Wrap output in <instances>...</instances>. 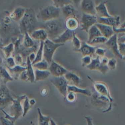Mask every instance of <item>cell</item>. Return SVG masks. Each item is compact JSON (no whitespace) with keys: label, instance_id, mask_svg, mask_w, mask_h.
<instances>
[{"label":"cell","instance_id":"cell-36","mask_svg":"<svg viewBox=\"0 0 125 125\" xmlns=\"http://www.w3.org/2000/svg\"><path fill=\"white\" fill-rule=\"evenodd\" d=\"M72 43L73 49L74 51L77 52V51L80 49L81 47L82 42H81L80 39L78 38V37L76 36V33L75 32L73 33V38L72 39Z\"/></svg>","mask_w":125,"mask_h":125},{"label":"cell","instance_id":"cell-29","mask_svg":"<svg viewBox=\"0 0 125 125\" xmlns=\"http://www.w3.org/2000/svg\"><path fill=\"white\" fill-rule=\"evenodd\" d=\"M26 72L28 76V81L31 83L34 82L35 81V73L33 67L32 66V62L29 60L28 57L26 59Z\"/></svg>","mask_w":125,"mask_h":125},{"label":"cell","instance_id":"cell-22","mask_svg":"<svg viewBox=\"0 0 125 125\" xmlns=\"http://www.w3.org/2000/svg\"><path fill=\"white\" fill-rule=\"evenodd\" d=\"M63 76L67 81L68 83L71 84L70 85L78 86L81 83V78L78 75L73 72L68 71Z\"/></svg>","mask_w":125,"mask_h":125},{"label":"cell","instance_id":"cell-59","mask_svg":"<svg viewBox=\"0 0 125 125\" xmlns=\"http://www.w3.org/2000/svg\"><path fill=\"white\" fill-rule=\"evenodd\" d=\"M122 60H123L125 61V57H123V58H122Z\"/></svg>","mask_w":125,"mask_h":125},{"label":"cell","instance_id":"cell-46","mask_svg":"<svg viewBox=\"0 0 125 125\" xmlns=\"http://www.w3.org/2000/svg\"><path fill=\"white\" fill-rule=\"evenodd\" d=\"M106 52L105 49L102 48H96L95 54L99 57H104Z\"/></svg>","mask_w":125,"mask_h":125},{"label":"cell","instance_id":"cell-21","mask_svg":"<svg viewBox=\"0 0 125 125\" xmlns=\"http://www.w3.org/2000/svg\"><path fill=\"white\" fill-rule=\"evenodd\" d=\"M95 25L99 29L102 36H104L107 39L109 38L115 33L112 26L98 22L96 23Z\"/></svg>","mask_w":125,"mask_h":125},{"label":"cell","instance_id":"cell-56","mask_svg":"<svg viewBox=\"0 0 125 125\" xmlns=\"http://www.w3.org/2000/svg\"><path fill=\"white\" fill-rule=\"evenodd\" d=\"M119 27H125V21H124V22L123 23V24H122L121 25H120V26Z\"/></svg>","mask_w":125,"mask_h":125},{"label":"cell","instance_id":"cell-27","mask_svg":"<svg viewBox=\"0 0 125 125\" xmlns=\"http://www.w3.org/2000/svg\"><path fill=\"white\" fill-rule=\"evenodd\" d=\"M23 39V45L26 48H30L33 47L40 45V43L36 44L34 40L32 39L30 34L28 32H25L24 34Z\"/></svg>","mask_w":125,"mask_h":125},{"label":"cell","instance_id":"cell-24","mask_svg":"<svg viewBox=\"0 0 125 125\" xmlns=\"http://www.w3.org/2000/svg\"><path fill=\"white\" fill-rule=\"evenodd\" d=\"M61 11L65 18H67L71 16H76L78 11L72 3L66 4L61 8Z\"/></svg>","mask_w":125,"mask_h":125},{"label":"cell","instance_id":"cell-14","mask_svg":"<svg viewBox=\"0 0 125 125\" xmlns=\"http://www.w3.org/2000/svg\"><path fill=\"white\" fill-rule=\"evenodd\" d=\"M97 22L106 24L112 27H118L121 25L120 17L119 16H111L109 17H97Z\"/></svg>","mask_w":125,"mask_h":125},{"label":"cell","instance_id":"cell-5","mask_svg":"<svg viewBox=\"0 0 125 125\" xmlns=\"http://www.w3.org/2000/svg\"><path fill=\"white\" fill-rule=\"evenodd\" d=\"M63 45L64 44L56 43L52 40L47 39L43 42V59L50 64L53 60V57L56 50Z\"/></svg>","mask_w":125,"mask_h":125},{"label":"cell","instance_id":"cell-25","mask_svg":"<svg viewBox=\"0 0 125 125\" xmlns=\"http://www.w3.org/2000/svg\"><path fill=\"white\" fill-rule=\"evenodd\" d=\"M7 68L11 76H13V79L17 80L19 78L20 74L26 69V67L16 64L13 67L10 68L7 67Z\"/></svg>","mask_w":125,"mask_h":125},{"label":"cell","instance_id":"cell-12","mask_svg":"<svg viewBox=\"0 0 125 125\" xmlns=\"http://www.w3.org/2000/svg\"><path fill=\"white\" fill-rule=\"evenodd\" d=\"M118 35L117 33H114L111 37L108 38L104 43L106 46L109 48L113 54L118 58L122 59L123 57L119 52Z\"/></svg>","mask_w":125,"mask_h":125},{"label":"cell","instance_id":"cell-17","mask_svg":"<svg viewBox=\"0 0 125 125\" xmlns=\"http://www.w3.org/2000/svg\"><path fill=\"white\" fill-rule=\"evenodd\" d=\"M96 48V47L90 45L87 42H83L81 43L80 49L77 51V52H80L83 56L89 55L92 57L95 54V52Z\"/></svg>","mask_w":125,"mask_h":125},{"label":"cell","instance_id":"cell-23","mask_svg":"<svg viewBox=\"0 0 125 125\" xmlns=\"http://www.w3.org/2000/svg\"><path fill=\"white\" fill-rule=\"evenodd\" d=\"M26 8L22 7H18L16 8L9 15V18L15 21H19L23 17L25 12Z\"/></svg>","mask_w":125,"mask_h":125},{"label":"cell","instance_id":"cell-41","mask_svg":"<svg viewBox=\"0 0 125 125\" xmlns=\"http://www.w3.org/2000/svg\"><path fill=\"white\" fill-rule=\"evenodd\" d=\"M117 63V61L115 58H111L108 59L107 66L109 70H114L116 68Z\"/></svg>","mask_w":125,"mask_h":125},{"label":"cell","instance_id":"cell-4","mask_svg":"<svg viewBox=\"0 0 125 125\" xmlns=\"http://www.w3.org/2000/svg\"><path fill=\"white\" fill-rule=\"evenodd\" d=\"M91 97L92 105L97 108L102 109L103 113L109 112L112 109L113 104L106 97L99 94L97 92L92 94Z\"/></svg>","mask_w":125,"mask_h":125},{"label":"cell","instance_id":"cell-43","mask_svg":"<svg viewBox=\"0 0 125 125\" xmlns=\"http://www.w3.org/2000/svg\"><path fill=\"white\" fill-rule=\"evenodd\" d=\"M6 62L7 67L12 68L16 65L15 59L12 56L7 58L6 60Z\"/></svg>","mask_w":125,"mask_h":125},{"label":"cell","instance_id":"cell-15","mask_svg":"<svg viewBox=\"0 0 125 125\" xmlns=\"http://www.w3.org/2000/svg\"><path fill=\"white\" fill-rule=\"evenodd\" d=\"M80 6L83 13L96 15L95 5L93 0H82Z\"/></svg>","mask_w":125,"mask_h":125},{"label":"cell","instance_id":"cell-38","mask_svg":"<svg viewBox=\"0 0 125 125\" xmlns=\"http://www.w3.org/2000/svg\"><path fill=\"white\" fill-rule=\"evenodd\" d=\"M32 106L29 103V99L28 97L26 96L24 99V101L23 102V114H22V116L24 117L26 114L27 113L28 111L31 108Z\"/></svg>","mask_w":125,"mask_h":125},{"label":"cell","instance_id":"cell-31","mask_svg":"<svg viewBox=\"0 0 125 125\" xmlns=\"http://www.w3.org/2000/svg\"><path fill=\"white\" fill-rule=\"evenodd\" d=\"M88 39L87 42H90L92 40H93L94 38L102 36L101 32L100 31L98 28L97 27V26L94 24L92 25L88 30Z\"/></svg>","mask_w":125,"mask_h":125},{"label":"cell","instance_id":"cell-44","mask_svg":"<svg viewBox=\"0 0 125 125\" xmlns=\"http://www.w3.org/2000/svg\"><path fill=\"white\" fill-rule=\"evenodd\" d=\"M0 121L1 125H15L14 122L6 119L4 117H0Z\"/></svg>","mask_w":125,"mask_h":125},{"label":"cell","instance_id":"cell-40","mask_svg":"<svg viewBox=\"0 0 125 125\" xmlns=\"http://www.w3.org/2000/svg\"><path fill=\"white\" fill-rule=\"evenodd\" d=\"M92 59V57L90 56L87 55L83 56L81 60L82 66L83 67H86L91 63Z\"/></svg>","mask_w":125,"mask_h":125},{"label":"cell","instance_id":"cell-16","mask_svg":"<svg viewBox=\"0 0 125 125\" xmlns=\"http://www.w3.org/2000/svg\"><path fill=\"white\" fill-rule=\"evenodd\" d=\"M74 32L75 31H71L66 29L58 37L53 39L52 41L56 43H62L64 44V43L66 42L72 40Z\"/></svg>","mask_w":125,"mask_h":125},{"label":"cell","instance_id":"cell-28","mask_svg":"<svg viewBox=\"0 0 125 125\" xmlns=\"http://www.w3.org/2000/svg\"><path fill=\"white\" fill-rule=\"evenodd\" d=\"M0 78L4 84L13 81L14 79L11 76L8 70L5 67L0 66Z\"/></svg>","mask_w":125,"mask_h":125},{"label":"cell","instance_id":"cell-34","mask_svg":"<svg viewBox=\"0 0 125 125\" xmlns=\"http://www.w3.org/2000/svg\"><path fill=\"white\" fill-rule=\"evenodd\" d=\"M43 42L41 41L39 48L36 52L35 59L34 61L32 62V64L38 62H40L43 59Z\"/></svg>","mask_w":125,"mask_h":125},{"label":"cell","instance_id":"cell-3","mask_svg":"<svg viewBox=\"0 0 125 125\" xmlns=\"http://www.w3.org/2000/svg\"><path fill=\"white\" fill-rule=\"evenodd\" d=\"M61 8L53 5H48L40 9L37 18L43 22L58 19L60 16Z\"/></svg>","mask_w":125,"mask_h":125},{"label":"cell","instance_id":"cell-33","mask_svg":"<svg viewBox=\"0 0 125 125\" xmlns=\"http://www.w3.org/2000/svg\"><path fill=\"white\" fill-rule=\"evenodd\" d=\"M4 56L6 58L11 56L14 50V44L13 43H10L8 44L2 46L1 47Z\"/></svg>","mask_w":125,"mask_h":125},{"label":"cell","instance_id":"cell-50","mask_svg":"<svg viewBox=\"0 0 125 125\" xmlns=\"http://www.w3.org/2000/svg\"><path fill=\"white\" fill-rule=\"evenodd\" d=\"M84 118L86 122V125H94L93 123V119L91 117L87 116L84 117Z\"/></svg>","mask_w":125,"mask_h":125},{"label":"cell","instance_id":"cell-9","mask_svg":"<svg viewBox=\"0 0 125 125\" xmlns=\"http://www.w3.org/2000/svg\"><path fill=\"white\" fill-rule=\"evenodd\" d=\"M97 23V16L82 13L80 21V29L87 33L88 29L93 25Z\"/></svg>","mask_w":125,"mask_h":125},{"label":"cell","instance_id":"cell-13","mask_svg":"<svg viewBox=\"0 0 125 125\" xmlns=\"http://www.w3.org/2000/svg\"><path fill=\"white\" fill-rule=\"evenodd\" d=\"M48 69L50 74L54 77L63 76L68 71L63 66L53 60L49 64Z\"/></svg>","mask_w":125,"mask_h":125},{"label":"cell","instance_id":"cell-37","mask_svg":"<svg viewBox=\"0 0 125 125\" xmlns=\"http://www.w3.org/2000/svg\"><path fill=\"white\" fill-rule=\"evenodd\" d=\"M108 39L104 37L103 36H101L99 37H97L92 40L90 42H88V44L90 45H95L98 44H101V43H104Z\"/></svg>","mask_w":125,"mask_h":125},{"label":"cell","instance_id":"cell-52","mask_svg":"<svg viewBox=\"0 0 125 125\" xmlns=\"http://www.w3.org/2000/svg\"><path fill=\"white\" fill-rule=\"evenodd\" d=\"M35 56H36V54H35V53L34 52H31V53H30L29 56H28V57L29 60H30V61L32 62L35 59Z\"/></svg>","mask_w":125,"mask_h":125},{"label":"cell","instance_id":"cell-26","mask_svg":"<svg viewBox=\"0 0 125 125\" xmlns=\"http://www.w3.org/2000/svg\"><path fill=\"white\" fill-rule=\"evenodd\" d=\"M73 92L76 94H81L86 96L91 97L92 93L90 90L87 88H80L77 86L68 85L67 86V92Z\"/></svg>","mask_w":125,"mask_h":125},{"label":"cell","instance_id":"cell-47","mask_svg":"<svg viewBox=\"0 0 125 125\" xmlns=\"http://www.w3.org/2000/svg\"><path fill=\"white\" fill-rule=\"evenodd\" d=\"M14 59H15L16 63L17 65H20L22 66V65L23 64V60H22V57L20 54L19 53L17 54L15 56V58Z\"/></svg>","mask_w":125,"mask_h":125},{"label":"cell","instance_id":"cell-49","mask_svg":"<svg viewBox=\"0 0 125 125\" xmlns=\"http://www.w3.org/2000/svg\"><path fill=\"white\" fill-rule=\"evenodd\" d=\"M20 79L24 81H28V76L26 70L22 71L20 75Z\"/></svg>","mask_w":125,"mask_h":125},{"label":"cell","instance_id":"cell-18","mask_svg":"<svg viewBox=\"0 0 125 125\" xmlns=\"http://www.w3.org/2000/svg\"><path fill=\"white\" fill-rule=\"evenodd\" d=\"M30 35L32 39L37 41L44 42L48 39V34L46 30L42 28H39L34 30Z\"/></svg>","mask_w":125,"mask_h":125},{"label":"cell","instance_id":"cell-8","mask_svg":"<svg viewBox=\"0 0 125 125\" xmlns=\"http://www.w3.org/2000/svg\"><path fill=\"white\" fill-rule=\"evenodd\" d=\"M87 78H88L89 80L93 82L94 88L96 92H97L99 94L106 97L109 99L111 103L113 104V99L110 95V91L108 85L104 82L93 81L91 78L89 77V76H87Z\"/></svg>","mask_w":125,"mask_h":125},{"label":"cell","instance_id":"cell-7","mask_svg":"<svg viewBox=\"0 0 125 125\" xmlns=\"http://www.w3.org/2000/svg\"><path fill=\"white\" fill-rule=\"evenodd\" d=\"M51 83L58 89L60 93L64 97L67 93V86L68 83L64 77H54L50 79Z\"/></svg>","mask_w":125,"mask_h":125},{"label":"cell","instance_id":"cell-10","mask_svg":"<svg viewBox=\"0 0 125 125\" xmlns=\"http://www.w3.org/2000/svg\"><path fill=\"white\" fill-rule=\"evenodd\" d=\"M14 99L11 92L5 84L0 85V108H3Z\"/></svg>","mask_w":125,"mask_h":125},{"label":"cell","instance_id":"cell-30","mask_svg":"<svg viewBox=\"0 0 125 125\" xmlns=\"http://www.w3.org/2000/svg\"><path fill=\"white\" fill-rule=\"evenodd\" d=\"M34 73L35 81L44 80L47 79L50 75V73L48 70H42L36 69L34 71Z\"/></svg>","mask_w":125,"mask_h":125},{"label":"cell","instance_id":"cell-54","mask_svg":"<svg viewBox=\"0 0 125 125\" xmlns=\"http://www.w3.org/2000/svg\"><path fill=\"white\" fill-rule=\"evenodd\" d=\"M29 103L30 104L33 106V105H34L36 103V101L35 99H29Z\"/></svg>","mask_w":125,"mask_h":125},{"label":"cell","instance_id":"cell-55","mask_svg":"<svg viewBox=\"0 0 125 125\" xmlns=\"http://www.w3.org/2000/svg\"><path fill=\"white\" fill-rule=\"evenodd\" d=\"M50 125H57V124L55 122V121L53 119H51V120H50Z\"/></svg>","mask_w":125,"mask_h":125},{"label":"cell","instance_id":"cell-2","mask_svg":"<svg viewBox=\"0 0 125 125\" xmlns=\"http://www.w3.org/2000/svg\"><path fill=\"white\" fill-rule=\"evenodd\" d=\"M47 33L48 38L53 40L58 37L65 29L64 22L59 18L45 21L41 25Z\"/></svg>","mask_w":125,"mask_h":125},{"label":"cell","instance_id":"cell-42","mask_svg":"<svg viewBox=\"0 0 125 125\" xmlns=\"http://www.w3.org/2000/svg\"><path fill=\"white\" fill-rule=\"evenodd\" d=\"M65 98L68 102H73L76 99V95L73 92H67Z\"/></svg>","mask_w":125,"mask_h":125},{"label":"cell","instance_id":"cell-19","mask_svg":"<svg viewBox=\"0 0 125 125\" xmlns=\"http://www.w3.org/2000/svg\"><path fill=\"white\" fill-rule=\"evenodd\" d=\"M64 25L66 29L74 31L79 27L80 22L76 16H71L66 18Z\"/></svg>","mask_w":125,"mask_h":125},{"label":"cell","instance_id":"cell-11","mask_svg":"<svg viewBox=\"0 0 125 125\" xmlns=\"http://www.w3.org/2000/svg\"><path fill=\"white\" fill-rule=\"evenodd\" d=\"M90 70H97L103 74H105L109 70L107 65L102 63L101 62L100 57L96 56V58L92 59L91 63L86 67Z\"/></svg>","mask_w":125,"mask_h":125},{"label":"cell","instance_id":"cell-45","mask_svg":"<svg viewBox=\"0 0 125 125\" xmlns=\"http://www.w3.org/2000/svg\"><path fill=\"white\" fill-rule=\"evenodd\" d=\"M119 52L122 57H125V42H118Z\"/></svg>","mask_w":125,"mask_h":125},{"label":"cell","instance_id":"cell-53","mask_svg":"<svg viewBox=\"0 0 125 125\" xmlns=\"http://www.w3.org/2000/svg\"><path fill=\"white\" fill-rule=\"evenodd\" d=\"M71 2V3H74L75 5L78 6L79 4H80V3L81 2L82 0H70Z\"/></svg>","mask_w":125,"mask_h":125},{"label":"cell","instance_id":"cell-57","mask_svg":"<svg viewBox=\"0 0 125 125\" xmlns=\"http://www.w3.org/2000/svg\"><path fill=\"white\" fill-rule=\"evenodd\" d=\"M1 39L0 38V47L1 48L2 46V41H1Z\"/></svg>","mask_w":125,"mask_h":125},{"label":"cell","instance_id":"cell-20","mask_svg":"<svg viewBox=\"0 0 125 125\" xmlns=\"http://www.w3.org/2000/svg\"><path fill=\"white\" fill-rule=\"evenodd\" d=\"M106 1L103 0L97 5L95 6L96 15H98V17H109L111 16L107 10L106 5Z\"/></svg>","mask_w":125,"mask_h":125},{"label":"cell","instance_id":"cell-1","mask_svg":"<svg viewBox=\"0 0 125 125\" xmlns=\"http://www.w3.org/2000/svg\"><path fill=\"white\" fill-rule=\"evenodd\" d=\"M37 18L34 10L32 8L26 9L22 18L20 21V30L21 33L28 32L29 34L37 29Z\"/></svg>","mask_w":125,"mask_h":125},{"label":"cell","instance_id":"cell-51","mask_svg":"<svg viewBox=\"0 0 125 125\" xmlns=\"http://www.w3.org/2000/svg\"><path fill=\"white\" fill-rule=\"evenodd\" d=\"M118 42H125V34L118 37Z\"/></svg>","mask_w":125,"mask_h":125},{"label":"cell","instance_id":"cell-35","mask_svg":"<svg viewBox=\"0 0 125 125\" xmlns=\"http://www.w3.org/2000/svg\"><path fill=\"white\" fill-rule=\"evenodd\" d=\"M32 66L33 68H36V69L44 70L48 69L49 67V63L47 61L43 59L42 61L32 64Z\"/></svg>","mask_w":125,"mask_h":125},{"label":"cell","instance_id":"cell-32","mask_svg":"<svg viewBox=\"0 0 125 125\" xmlns=\"http://www.w3.org/2000/svg\"><path fill=\"white\" fill-rule=\"evenodd\" d=\"M39 115V125H50L51 118L49 116L43 115L39 108H37Z\"/></svg>","mask_w":125,"mask_h":125},{"label":"cell","instance_id":"cell-48","mask_svg":"<svg viewBox=\"0 0 125 125\" xmlns=\"http://www.w3.org/2000/svg\"><path fill=\"white\" fill-rule=\"evenodd\" d=\"M113 30L115 32V33L117 34H125V27H113Z\"/></svg>","mask_w":125,"mask_h":125},{"label":"cell","instance_id":"cell-58","mask_svg":"<svg viewBox=\"0 0 125 125\" xmlns=\"http://www.w3.org/2000/svg\"><path fill=\"white\" fill-rule=\"evenodd\" d=\"M2 62V59L1 57H0V64H1Z\"/></svg>","mask_w":125,"mask_h":125},{"label":"cell","instance_id":"cell-6","mask_svg":"<svg viewBox=\"0 0 125 125\" xmlns=\"http://www.w3.org/2000/svg\"><path fill=\"white\" fill-rule=\"evenodd\" d=\"M26 95L17 96L15 99H13L12 104L10 107V115L13 117L16 121L23 114V107L21 105V102L24 100Z\"/></svg>","mask_w":125,"mask_h":125},{"label":"cell","instance_id":"cell-39","mask_svg":"<svg viewBox=\"0 0 125 125\" xmlns=\"http://www.w3.org/2000/svg\"><path fill=\"white\" fill-rule=\"evenodd\" d=\"M54 4V5L59 8H62L64 5L72 3L70 0H51Z\"/></svg>","mask_w":125,"mask_h":125}]
</instances>
